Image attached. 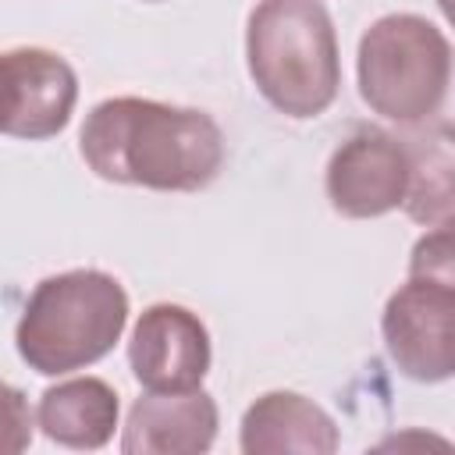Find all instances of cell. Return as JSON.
I'll return each mask as SVG.
<instances>
[{"mask_svg":"<svg viewBox=\"0 0 455 455\" xmlns=\"http://www.w3.org/2000/svg\"><path fill=\"white\" fill-rule=\"evenodd\" d=\"M78 103L75 68L43 46L0 53V132L14 139H53L68 128Z\"/></svg>","mask_w":455,"mask_h":455,"instance_id":"52a82bcc","label":"cell"},{"mask_svg":"<svg viewBox=\"0 0 455 455\" xmlns=\"http://www.w3.org/2000/svg\"><path fill=\"white\" fill-rule=\"evenodd\" d=\"M363 103L398 124L437 121L451 85V43L423 14L377 18L355 53Z\"/></svg>","mask_w":455,"mask_h":455,"instance_id":"277c9868","label":"cell"},{"mask_svg":"<svg viewBox=\"0 0 455 455\" xmlns=\"http://www.w3.org/2000/svg\"><path fill=\"white\" fill-rule=\"evenodd\" d=\"M245 64L274 110L295 121L323 114L341 89L327 7L320 0H259L245 21Z\"/></svg>","mask_w":455,"mask_h":455,"instance_id":"7a4b0ae2","label":"cell"},{"mask_svg":"<svg viewBox=\"0 0 455 455\" xmlns=\"http://www.w3.org/2000/svg\"><path fill=\"white\" fill-rule=\"evenodd\" d=\"M238 444L245 455H331L341 434L331 412L313 398L299 391H267L242 412Z\"/></svg>","mask_w":455,"mask_h":455,"instance_id":"30bf717a","label":"cell"},{"mask_svg":"<svg viewBox=\"0 0 455 455\" xmlns=\"http://www.w3.org/2000/svg\"><path fill=\"white\" fill-rule=\"evenodd\" d=\"M405 149H409V188H405V199H402L405 213L416 224H427V228L451 224L455 156H451L448 121H437L434 128H427V135L405 139Z\"/></svg>","mask_w":455,"mask_h":455,"instance_id":"7c38bea8","label":"cell"},{"mask_svg":"<svg viewBox=\"0 0 455 455\" xmlns=\"http://www.w3.org/2000/svg\"><path fill=\"white\" fill-rule=\"evenodd\" d=\"M210 331L188 306L153 302L139 313L128 338L132 377L146 391H192L210 373Z\"/></svg>","mask_w":455,"mask_h":455,"instance_id":"ba28073f","label":"cell"},{"mask_svg":"<svg viewBox=\"0 0 455 455\" xmlns=\"http://www.w3.org/2000/svg\"><path fill=\"white\" fill-rule=\"evenodd\" d=\"M327 199L341 217L370 220L402 206L409 188V149L405 139L359 124L327 160Z\"/></svg>","mask_w":455,"mask_h":455,"instance_id":"8992f818","label":"cell"},{"mask_svg":"<svg viewBox=\"0 0 455 455\" xmlns=\"http://www.w3.org/2000/svg\"><path fill=\"white\" fill-rule=\"evenodd\" d=\"M455 249H451V224L444 228H430L409 256V274H423V277H437V281H455Z\"/></svg>","mask_w":455,"mask_h":455,"instance_id":"5bb4252c","label":"cell"},{"mask_svg":"<svg viewBox=\"0 0 455 455\" xmlns=\"http://www.w3.org/2000/svg\"><path fill=\"white\" fill-rule=\"evenodd\" d=\"M36 416L21 387L0 380V455H18L32 444Z\"/></svg>","mask_w":455,"mask_h":455,"instance_id":"4fadbf2b","label":"cell"},{"mask_svg":"<svg viewBox=\"0 0 455 455\" xmlns=\"http://www.w3.org/2000/svg\"><path fill=\"white\" fill-rule=\"evenodd\" d=\"M380 334L398 373L441 384L455 373V281L409 274L380 313Z\"/></svg>","mask_w":455,"mask_h":455,"instance_id":"5b68a950","label":"cell"},{"mask_svg":"<svg viewBox=\"0 0 455 455\" xmlns=\"http://www.w3.org/2000/svg\"><path fill=\"white\" fill-rule=\"evenodd\" d=\"M220 427L213 395L192 391H149L132 402L121 451L124 455H203Z\"/></svg>","mask_w":455,"mask_h":455,"instance_id":"9c48e42d","label":"cell"},{"mask_svg":"<svg viewBox=\"0 0 455 455\" xmlns=\"http://www.w3.org/2000/svg\"><path fill=\"white\" fill-rule=\"evenodd\" d=\"M128 291L96 267L43 277L14 327L21 363L43 377H60L100 363L124 334Z\"/></svg>","mask_w":455,"mask_h":455,"instance_id":"3957f363","label":"cell"},{"mask_svg":"<svg viewBox=\"0 0 455 455\" xmlns=\"http://www.w3.org/2000/svg\"><path fill=\"white\" fill-rule=\"evenodd\" d=\"M121 416L117 391L100 377H71L39 395L36 427L75 451H96L110 444Z\"/></svg>","mask_w":455,"mask_h":455,"instance_id":"8fae6325","label":"cell"},{"mask_svg":"<svg viewBox=\"0 0 455 455\" xmlns=\"http://www.w3.org/2000/svg\"><path fill=\"white\" fill-rule=\"evenodd\" d=\"M78 149L103 181L153 192H199L224 167V132L206 110L142 96L96 103Z\"/></svg>","mask_w":455,"mask_h":455,"instance_id":"6da1fadb","label":"cell"}]
</instances>
